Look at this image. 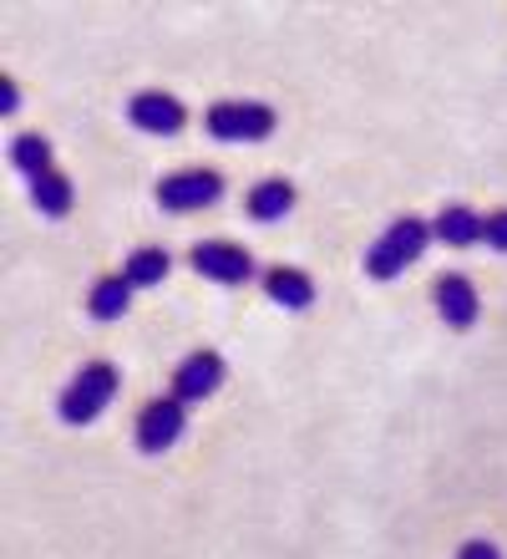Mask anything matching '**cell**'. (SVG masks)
<instances>
[{
  "label": "cell",
  "mask_w": 507,
  "mask_h": 559,
  "mask_svg": "<svg viewBox=\"0 0 507 559\" xmlns=\"http://www.w3.org/2000/svg\"><path fill=\"white\" fill-rule=\"evenodd\" d=\"M432 224L417 219V214H401V219L386 224V235L365 250V275L371 280H396L406 275V265H417L421 254H426V245H432Z\"/></svg>",
  "instance_id": "6da1fadb"
},
{
  "label": "cell",
  "mask_w": 507,
  "mask_h": 559,
  "mask_svg": "<svg viewBox=\"0 0 507 559\" xmlns=\"http://www.w3.org/2000/svg\"><path fill=\"white\" fill-rule=\"evenodd\" d=\"M117 386H122V377H117L112 361H87V367L67 382V392H61V402H57L61 423H72V427L97 423V417L107 413V402L117 397Z\"/></svg>",
  "instance_id": "7a4b0ae2"
},
{
  "label": "cell",
  "mask_w": 507,
  "mask_h": 559,
  "mask_svg": "<svg viewBox=\"0 0 507 559\" xmlns=\"http://www.w3.org/2000/svg\"><path fill=\"white\" fill-rule=\"evenodd\" d=\"M203 128L218 143H264V138H275L279 112L264 103H218V107H208Z\"/></svg>",
  "instance_id": "3957f363"
},
{
  "label": "cell",
  "mask_w": 507,
  "mask_h": 559,
  "mask_svg": "<svg viewBox=\"0 0 507 559\" xmlns=\"http://www.w3.org/2000/svg\"><path fill=\"white\" fill-rule=\"evenodd\" d=\"M218 199H224V174H214V168H178L158 183V204L168 214H198Z\"/></svg>",
  "instance_id": "277c9868"
},
{
  "label": "cell",
  "mask_w": 507,
  "mask_h": 559,
  "mask_svg": "<svg viewBox=\"0 0 507 559\" xmlns=\"http://www.w3.org/2000/svg\"><path fill=\"white\" fill-rule=\"evenodd\" d=\"M183 427H189V402H178V397L147 402L143 413H137V448L153 457L168 453V448L183 438Z\"/></svg>",
  "instance_id": "5b68a950"
},
{
  "label": "cell",
  "mask_w": 507,
  "mask_h": 559,
  "mask_svg": "<svg viewBox=\"0 0 507 559\" xmlns=\"http://www.w3.org/2000/svg\"><path fill=\"white\" fill-rule=\"evenodd\" d=\"M193 270L203 280H218V285H244L254 275V254L229 245V239H203V245H193Z\"/></svg>",
  "instance_id": "8992f818"
},
{
  "label": "cell",
  "mask_w": 507,
  "mask_h": 559,
  "mask_svg": "<svg viewBox=\"0 0 507 559\" xmlns=\"http://www.w3.org/2000/svg\"><path fill=\"white\" fill-rule=\"evenodd\" d=\"M128 118H132V128H143V133H153V138H173L189 128V107L178 103L173 92H137L128 107Z\"/></svg>",
  "instance_id": "52a82bcc"
},
{
  "label": "cell",
  "mask_w": 507,
  "mask_h": 559,
  "mask_svg": "<svg viewBox=\"0 0 507 559\" xmlns=\"http://www.w3.org/2000/svg\"><path fill=\"white\" fill-rule=\"evenodd\" d=\"M432 300H436V316L447 321V331H472L478 325L482 300H478V285L467 275H442L432 285Z\"/></svg>",
  "instance_id": "ba28073f"
},
{
  "label": "cell",
  "mask_w": 507,
  "mask_h": 559,
  "mask_svg": "<svg viewBox=\"0 0 507 559\" xmlns=\"http://www.w3.org/2000/svg\"><path fill=\"white\" fill-rule=\"evenodd\" d=\"M224 377H229L224 356H218V352H193L189 361L173 371V397H178V402H203V397H214L218 386H224Z\"/></svg>",
  "instance_id": "9c48e42d"
},
{
  "label": "cell",
  "mask_w": 507,
  "mask_h": 559,
  "mask_svg": "<svg viewBox=\"0 0 507 559\" xmlns=\"http://www.w3.org/2000/svg\"><path fill=\"white\" fill-rule=\"evenodd\" d=\"M436 239L451 245V250H472V245L487 239V219H482L478 209H467V204H447L442 214H436Z\"/></svg>",
  "instance_id": "30bf717a"
},
{
  "label": "cell",
  "mask_w": 507,
  "mask_h": 559,
  "mask_svg": "<svg viewBox=\"0 0 507 559\" xmlns=\"http://www.w3.org/2000/svg\"><path fill=\"white\" fill-rule=\"evenodd\" d=\"M264 295L285 310H310L315 306V280L304 275V270H290V265H275L264 275Z\"/></svg>",
  "instance_id": "8fae6325"
},
{
  "label": "cell",
  "mask_w": 507,
  "mask_h": 559,
  "mask_svg": "<svg viewBox=\"0 0 507 559\" xmlns=\"http://www.w3.org/2000/svg\"><path fill=\"white\" fill-rule=\"evenodd\" d=\"M290 209H294V183H285V178H264L259 189L249 193V219H259V224L285 219Z\"/></svg>",
  "instance_id": "7c38bea8"
},
{
  "label": "cell",
  "mask_w": 507,
  "mask_h": 559,
  "mask_svg": "<svg viewBox=\"0 0 507 559\" xmlns=\"http://www.w3.org/2000/svg\"><path fill=\"white\" fill-rule=\"evenodd\" d=\"M128 306H132V285H128V275H107V280H97V285H92V295H87V310L97 316V321H122V316H128Z\"/></svg>",
  "instance_id": "4fadbf2b"
},
{
  "label": "cell",
  "mask_w": 507,
  "mask_h": 559,
  "mask_svg": "<svg viewBox=\"0 0 507 559\" xmlns=\"http://www.w3.org/2000/svg\"><path fill=\"white\" fill-rule=\"evenodd\" d=\"M173 270V254L158 250V245H143V250L128 254V265H122V275H128L132 290H147V285H162V275Z\"/></svg>",
  "instance_id": "5bb4252c"
},
{
  "label": "cell",
  "mask_w": 507,
  "mask_h": 559,
  "mask_svg": "<svg viewBox=\"0 0 507 559\" xmlns=\"http://www.w3.org/2000/svg\"><path fill=\"white\" fill-rule=\"evenodd\" d=\"M31 199H36V209H41L46 219H67L72 214V183H67V174H41V178H31Z\"/></svg>",
  "instance_id": "9a60e30c"
},
{
  "label": "cell",
  "mask_w": 507,
  "mask_h": 559,
  "mask_svg": "<svg viewBox=\"0 0 507 559\" xmlns=\"http://www.w3.org/2000/svg\"><path fill=\"white\" fill-rule=\"evenodd\" d=\"M11 163L21 168L26 178H41V174H51V143H46L41 133H21L11 143Z\"/></svg>",
  "instance_id": "2e32d148"
},
{
  "label": "cell",
  "mask_w": 507,
  "mask_h": 559,
  "mask_svg": "<svg viewBox=\"0 0 507 559\" xmlns=\"http://www.w3.org/2000/svg\"><path fill=\"white\" fill-rule=\"evenodd\" d=\"M487 245H493L497 254H507V209L487 214Z\"/></svg>",
  "instance_id": "e0dca14e"
},
{
  "label": "cell",
  "mask_w": 507,
  "mask_h": 559,
  "mask_svg": "<svg viewBox=\"0 0 507 559\" xmlns=\"http://www.w3.org/2000/svg\"><path fill=\"white\" fill-rule=\"evenodd\" d=\"M457 559H503V549H497L493 539H467Z\"/></svg>",
  "instance_id": "ac0fdd59"
},
{
  "label": "cell",
  "mask_w": 507,
  "mask_h": 559,
  "mask_svg": "<svg viewBox=\"0 0 507 559\" xmlns=\"http://www.w3.org/2000/svg\"><path fill=\"white\" fill-rule=\"evenodd\" d=\"M15 103H21V97H15V82L0 76V112H15Z\"/></svg>",
  "instance_id": "d6986e66"
}]
</instances>
